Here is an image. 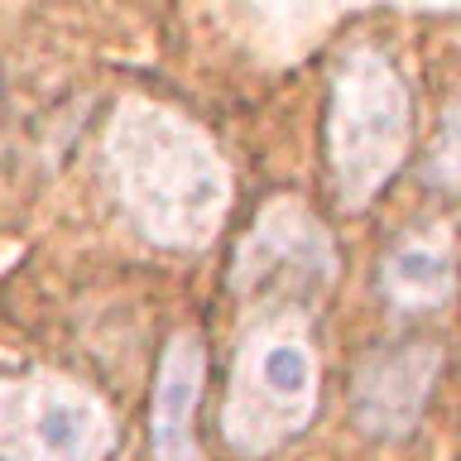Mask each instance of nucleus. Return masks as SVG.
<instances>
[{"instance_id":"f257e3e1","label":"nucleus","mask_w":461,"mask_h":461,"mask_svg":"<svg viewBox=\"0 0 461 461\" xmlns=\"http://www.w3.org/2000/svg\"><path fill=\"white\" fill-rule=\"evenodd\" d=\"M106 178L140 236L158 245L212 240L226 212V173L212 144L164 106H130L106 135Z\"/></svg>"},{"instance_id":"f03ea898","label":"nucleus","mask_w":461,"mask_h":461,"mask_svg":"<svg viewBox=\"0 0 461 461\" xmlns=\"http://www.w3.org/2000/svg\"><path fill=\"white\" fill-rule=\"evenodd\" d=\"M409 154V86L384 53L351 49L331 77L327 164L341 207H366Z\"/></svg>"},{"instance_id":"7ed1b4c3","label":"nucleus","mask_w":461,"mask_h":461,"mask_svg":"<svg viewBox=\"0 0 461 461\" xmlns=\"http://www.w3.org/2000/svg\"><path fill=\"white\" fill-rule=\"evenodd\" d=\"M317 351L294 327H265L240 346L226 384L221 438L240 456H269L317 413Z\"/></svg>"},{"instance_id":"20e7f679","label":"nucleus","mask_w":461,"mask_h":461,"mask_svg":"<svg viewBox=\"0 0 461 461\" xmlns=\"http://www.w3.org/2000/svg\"><path fill=\"white\" fill-rule=\"evenodd\" d=\"M115 418L86 384L49 370L0 380V461H111Z\"/></svg>"},{"instance_id":"39448f33","label":"nucleus","mask_w":461,"mask_h":461,"mask_svg":"<svg viewBox=\"0 0 461 461\" xmlns=\"http://www.w3.org/2000/svg\"><path fill=\"white\" fill-rule=\"evenodd\" d=\"M337 255H331L327 230L317 226L294 202L269 207L250 226L236 255V294L240 298H265V294H317L327 288Z\"/></svg>"},{"instance_id":"423d86ee","label":"nucleus","mask_w":461,"mask_h":461,"mask_svg":"<svg viewBox=\"0 0 461 461\" xmlns=\"http://www.w3.org/2000/svg\"><path fill=\"white\" fill-rule=\"evenodd\" d=\"M438 375H442V351L432 341H399L370 351L356 366V384H351L356 428L375 442L409 438L423 423Z\"/></svg>"},{"instance_id":"0eeeda50","label":"nucleus","mask_w":461,"mask_h":461,"mask_svg":"<svg viewBox=\"0 0 461 461\" xmlns=\"http://www.w3.org/2000/svg\"><path fill=\"white\" fill-rule=\"evenodd\" d=\"M207 380V346L197 327L173 331L149 399V461H207L197 442V403Z\"/></svg>"},{"instance_id":"6e6552de","label":"nucleus","mask_w":461,"mask_h":461,"mask_svg":"<svg viewBox=\"0 0 461 461\" xmlns=\"http://www.w3.org/2000/svg\"><path fill=\"white\" fill-rule=\"evenodd\" d=\"M380 288H384V298L394 303L399 312H432V308H442V303L456 294V269H452V259H447L438 245L409 240V245H399V250L384 259Z\"/></svg>"},{"instance_id":"1a4fd4ad","label":"nucleus","mask_w":461,"mask_h":461,"mask_svg":"<svg viewBox=\"0 0 461 461\" xmlns=\"http://www.w3.org/2000/svg\"><path fill=\"white\" fill-rule=\"evenodd\" d=\"M423 178L432 187H442V193L461 197V106L447 111L438 140H432V154H428V164H423Z\"/></svg>"},{"instance_id":"9d476101","label":"nucleus","mask_w":461,"mask_h":461,"mask_svg":"<svg viewBox=\"0 0 461 461\" xmlns=\"http://www.w3.org/2000/svg\"><path fill=\"white\" fill-rule=\"evenodd\" d=\"M0 106H5V86H0Z\"/></svg>"}]
</instances>
